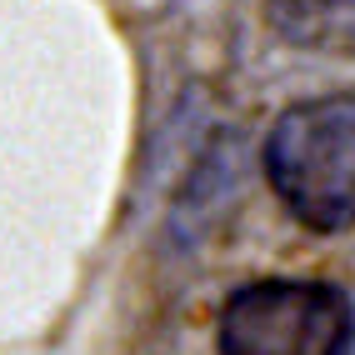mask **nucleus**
Here are the masks:
<instances>
[{"instance_id":"obj_2","label":"nucleus","mask_w":355,"mask_h":355,"mask_svg":"<svg viewBox=\"0 0 355 355\" xmlns=\"http://www.w3.org/2000/svg\"><path fill=\"white\" fill-rule=\"evenodd\" d=\"M216 345L220 355H350L355 305L330 280H250L220 305Z\"/></svg>"},{"instance_id":"obj_3","label":"nucleus","mask_w":355,"mask_h":355,"mask_svg":"<svg viewBox=\"0 0 355 355\" xmlns=\"http://www.w3.org/2000/svg\"><path fill=\"white\" fill-rule=\"evenodd\" d=\"M266 20L295 51L355 60V0H266Z\"/></svg>"},{"instance_id":"obj_1","label":"nucleus","mask_w":355,"mask_h":355,"mask_svg":"<svg viewBox=\"0 0 355 355\" xmlns=\"http://www.w3.org/2000/svg\"><path fill=\"white\" fill-rule=\"evenodd\" d=\"M266 180L305 230H355V90L280 115L266 135Z\"/></svg>"}]
</instances>
